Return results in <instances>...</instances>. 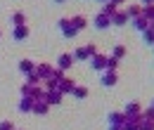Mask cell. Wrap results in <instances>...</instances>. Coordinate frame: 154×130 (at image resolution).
I'll return each mask as SVG.
<instances>
[{"mask_svg": "<svg viewBox=\"0 0 154 130\" xmlns=\"http://www.w3.org/2000/svg\"><path fill=\"white\" fill-rule=\"evenodd\" d=\"M137 125H140V130H154V104H149L147 109L140 111Z\"/></svg>", "mask_w": 154, "mask_h": 130, "instance_id": "6da1fadb", "label": "cell"}, {"mask_svg": "<svg viewBox=\"0 0 154 130\" xmlns=\"http://www.w3.org/2000/svg\"><path fill=\"white\" fill-rule=\"evenodd\" d=\"M140 111H142V104L140 102H128L126 104V109H123V118L126 121H133V123H137V116H140Z\"/></svg>", "mask_w": 154, "mask_h": 130, "instance_id": "7a4b0ae2", "label": "cell"}, {"mask_svg": "<svg viewBox=\"0 0 154 130\" xmlns=\"http://www.w3.org/2000/svg\"><path fill=\"white\" fill-rule=\"evenodd\" d=\"M62 99H64V95L59 92V90H48V92H45V104H48V107H59Z\"/></svg>", "mask_w": 154, "mask_h": 130, "instance_id": "3957f363", "label": "cell"}, {"mask_svg": "<svg viewBox=\"0 0 154 130\" xmlns=\"http://www.w3.org/2000/svg\"><path fill=\"white\" fill-rule=\"evenodd\" d=\"M74 88H76V80H74V78H69V76H64V78L57 83V90H59L62 95H71V90H74Z\"/></svg>", "mask_w": 154, "mask_h": 130, "instance_id": "277c9868", "label": "cell"}, {"mask_svg": "<svg viewBox=\"0 0 154 130\" xmlns=\"http://www.w3.org/2000/svg\"><path fill=\"white\" fill-rule=\"evenodd\" d=\"M52 69H55V66H52V64H48V62H40V64H36V69H33V71H36V74H38V78H40V83H43V80H45V78H50V74H52Z\"/></svg>", "mask_w": 154, "mask_h": 130, "instance_id": "5b68a950", "label": "cell"}, {"mask_svg": "<svg viewBox=\"0 0 154 130\" xmlns=\"http://www.w3.org/2000/svg\"><path fill=\"white\" fill-rule=\"evenodd\" d=\"M90 66H93V71H104L107 69V55H93L90 57Z\"/></svg>", "mask_w": 154, "mask_h": 130, "instance_id": "8992f818", "label": "cell"}, {"mask_svg": "<svg viewBox=\"0 0 154 130\" xmlns=\"http://www.w3.org/2000/svg\"><path fill=\"white\" fill-rule=\"evenodd\" d=\"M57 29L62 31V36H64V38H74V36H76V29L69 24V19H59V21H57Z\"/></svg>", "mask_w": 154, "mask_h": 130, "instance_id": "52a82bcc", "label": "cell"}, {"mask_svg": "<svg viewBox=\"0 0 154 130\" xmlns=\"http://www.w3.org/2000/svg\"><path fill=\"white\" fill-rule=\"evenodd\" d=\"M71 64H74V57H71V52H66V55H59V57H57V69H59V71H69V69H71Z\"/></svg>", "mask_w": 154, "mask_h": 130, "instance_id": "ba28073f", "label": "cell"}, {"mask_svg": "<svg viewBox=\"0 0 154 130\" xmlns=\"http://www.w3.org/2000/svg\"><path fill=\"white\" fill-rule=\"evenodd\" d=\"M93 26L100 29V31H104V29H109V26H112V19L107 17V14H102V12H100V14H95V19H93Z\"/></svg>", "mask_w": 154, "mask_h": 130, "instance_id": "9c48e42d", "label": "cell"}, {"mask_svg": "<svg viewBox=\"0 0 154 130\" xmlns=\"http://www.w3.org/2000/svg\"><path fill=\"white\" fill-rule=\"evenodd\" d=\"M116 83H119V74L116 71H104L102 74V85L104 88H114Z\"/></svg>", "mask_w": 154, "mask_h": 130, "instance_id": "30bf717a", "label": "cell"}, {"mask_svg": "<svg viewBox=\"0 0 154 130\" xmlns=\"http://www.w3.org/2000/svg\"><path fill=\"white\" fill-rule=\"evenodd\" d=\"M69 24H71V26L76 29V33H78V31H83V29L88 26V19L83 17V14H76V17H71V19H69Z\"/></svg>", "mask_w": 154, "mask_h": 130, "instance_id": "8fae6325", "label": "cell"}, {"mask_svg": "<svg viewBox=\"0 0 154 130\" xmlns=\"http://www.w3.org/2000/svg\"><path fill=\"white\" fill-rule=\"evenodd\" d=\"M112 24H114V26H126V24H128V17H126V12H121V10H116L114 14H112Z\"/></svg>", "mask_w": 154, "mask_h": 130, "instance_id": "7c38bea8", "label": "cell"}, {"mask_svg": "<svg viewBox=\"0 0 154 130\" xmlns=\"http://www.w3.org/2000/svg\"><path fill=\"white\" fill-rule=\"evenodd\" d=\"M133 21V29H137L140 33L145 31V29H149V26H154L152 21H147V19H142V17H135V19H131Z\"/></svg>", "mask_w": 154, "mask_h": 130, "instance_id": "4fadbf2b", "label": "cell"}, {"mask_svg": "<svg viewBox=\"0 0 154 130\" xmlns=\"http://www.w3.org/2000/svg\"><path fill=\"white\" fill-rule=\"evenodd\" d=\"M17 109H19L21 113H31V109H33V99H31V97H21Z\"/></svg>", "mask_w": 154, "mask_h": 130, "instance_id": "5bb4252c", "label": "cell"}, {"mask_svg": "<svg viewBox=\"0 0 154 130\" xmlns=\"http://www.w3.org/2000/svg\"><path fill=\"white\" fill-rule=\"evenodd\" d=\"M33 69H36V64H33L31 59H21V62H19V71H21L24 76H29Z\"/></svg>", "mask_w": 154, "mask_h": 130, "instance_id": "9a60e30c", "label": "cell"}, {"mask_svg": "<svg viewBox=\"0 0 154 130\" xmlns=\"http://www.w3.org/2000/svg\"><path fill=\"white\" fill-rule=\"evenodd\" d=\"M14 40H24V38H29V26L24 24V26H14Z\"/></svg>", "mask_w": 154, "mask_h": 130, "instance_id": "2e32d148", "label": "cell"}, {"mask_svg": "<svg viewBox=\"0 0 154 130\" xmlns=\"http://www.w3.org/2000/svg\"><path fill=\"white\" fill-rule=\"evenodd\" d=\"M140 12H142V5H128V10H126V17H128V21L135 17H140Z\"/></svg>", "mask_w": 154, "mask_h": 130, "instance_id": "e0dca14e", "label": "cell"}, {"mask_svg": "<svg viewBox=\"0 0 154 130\" xmlns=\"http://www.w3.org/2000/svg\"><path fill=\"white\" fill-rule=\"evenodd\" d=\"M123 121H126V118H123L121 111H112L109 113V125H123Z\"/></svg>", "mask_w": 154, "mask_h": 130, "instance_id": "ac0fdd59", "label": "cell"}, {"mask_svg": "<svg viewBox=\"0 0 154 130\" xmlns=\"http://www.w3.org/2000/svg\"><path fill=\"white\" fill-rule=\"evenodd\" d=\"M71 57H74V62H85V59H90L88 52H85V47H76V50L71 52Z\"/></svg>", "mask_w": 154, "mask_h": 130, "instance_id": "d6986e66", "label": "cell"}, {"mask_svg": "<svg viewBox=\"0 0 154 130\" xmlns=\"http://www.w3.org/2000/svg\"><path fill=\"white\" fill-rule=\"evenodd\" d=\"M48 109H50V107H48L45 102H33V109H31V113H38V116H45V113H48Z\"/></svg>", "mask_w": 154, "mask_h": 130, "instance_id": "ffe728a7", "label": "cell"}, {"mask_svg": "<svg viewBox=\"0 0 154 130\" xmlns=\"http://www.w3.org/2000/svg\"><path fill=\"white\" fill-rule=\"evenodd\" d=\"M140 17H142V19H147V21H152V24H154V5H147V7H142Z\"/></svg>", "mask_w": 154, "mask_h": 130, "instance_id": "44dd1931", "label": "cell"}, {"mask_svg": "<svg viewBox=\"0 0 154 130\" xmlns=\"http://www.w3.org/2000/svg\"><path fill=\"white\" fill-rule=\"evenodd\" d=\"M71 95H74L76 99H85V97H88V88H83V85H76V88L71 90Z\"/></svg>", "mask_w": 154, "mask_h": 130, "instance_id": "7402d4cb", "label": "cell"}, {"mask_svg": "<svg viewBox=\"0 0 154 130\" xmlns=\"http://www.w3.org/2000/svg\"><path fill=\"white\" fill-rule=\"evenodd\" d=\"M12 24H14V26H24V24H26L24 12H14V14H12Z\"/></svg>", "mask_w": 154, "mask_h": 130, "instance_id": "603a6c76", "label": "cell"}, {"mask_svg": "<svg viewBox=\"0 0 154 130\" xmlns=\"http://www.w3.org/2000/svg\"><path fill=\"white\" fill-rule=\"evenodd\" d=\"M142 38H145V43H147V45H152V43H154V26L145 29V31H142Z\"/></svg>", "mask_w": 154, "mask_h": 130, "instance_id": "cb8c5ba5", "label": "cell"}, {"mask_svg": "<svg viewBox=\"0 0 154 130\" xmlns=\"http://www.w3.org/2000/svg\"><path fill=\"white\" fill-rule=\"evenodd\" d=\"M116 10H119V7H116L114 2H104V7H102V14H107V17H112V14H114Z\"/></svg>", "mask_w": 154, "mask_h": 130, "instance_id": "d4e9b609", "label": "cell"}, {"mask_svg": "<svg viewBox=\"0 0 154 130\" xmlns=\"http://www.w3.org/2000/svg\"><path fill=\"white\" fill-rule=\"evenodd\" d=\"M116 69H119V59L107 57V69H104V71H116Z\"/></svg>", "mask_w": 154, "mask_h": 130, "instance_id": "484cf974", "label": "cell"}, {"mask_svg": "<svg viewBox=\"0 0 154 130\" xmlns=\"http://www.w3.org/2000/svg\"><path fill=\"white\" fill-rule=\"evenodd\" d=\"M26 83H29V85H40V78H38V74H36V71H31V74L26 76Z\"/></svg>", "mask_w": 154, "mask_h": 130, "instance_id": "4316f807", "label": "cell"}, {"mask_svg": "<svg viewBox=\"0 0 154 130\" xmlns=\"http://www.w3.org/2000/svg\"><path fill=\"white\" fill-rule=\"evenodd\" d=\"M123 55H126V45H116L114 52H112V57H114V59H121Z\"/></svg>", "mask_w": 154, "mask_h": 130, "instance_id": "83f0119b", "label": "cell"}, {"mask_svg": "<svg viewBox=\"0 0 154 130\" xmlns=\"http://www.w3.org/2000/svg\"><path fill=\"white\" fill-rule=\"evenodd\" d=\"M83 47H85V52H88V57H93V55H97V52H100L95 43H88V45H83Z\"/></svg>", "mask_w": 154, "mask_h": 130, "instance_id": "f1b7e54d", "label": "cell"}, {"mask_svg": "<svg viewBox=\"0 0 154 130\" xmlns=\"http://www.w3.org/2000/svg\"><path fill=\"white\" fill-rule=\"evenodd\" d=\"M31 90H33V85L24 83V85H21V90H19V95H21V97H31Z\"/></svg>", "mask_w": 154, "mask_h": 130, "instance_id": "f546056e", "label": "cell"}, {"mask_svg": "<svg viewBox=\"0 0 154 130\" xmlns=\"http://www.w3.org/2000/svg\"><path fill=\"white\" fill-rule=\"evenodd\" d=\"M121 130H140V125H137V123H133V121H123Z\"/></svg>", "mask_w": 154, "mask_h": 130, "instance_id": "4dcf8cb0", "label": "cell"}, {"mask_svg": "<svg viewBox=\"0 0 154 130\" xmlns=\"http://www.w3.org/2000/svg\"><path fill=\"white\" fill-rule=\"evenodd\" d=\"M0 130H14V123L12 121H0Z\"/></svg>", "mask_w": 154, "mask_h": 130, "instance_id": "1f68e13d", "label": "cell"}, {"mask_svg": "<svg viewBox=\"0 0 154 130\" xmlns=\"http://www.w3.org/2000/svg\"><path fill=\"white\" fill-rule=\"evenodd\" d=\"M147 5H154V0H142V7H147Z\"/></svg>", "mask_w": 154, "mask_h": 130, "instance_id": "d6a6232c", "label": "cell"}, {"mask_svg": "<svg viewBox=\"0 0 154 130\" xmlns=\"http://www.w3.org/2000/svg\"><path fill=\"white\" fill-rule=\"evenodd\" d=\"M109 2H114L116 7H119V5H123V2H126V0H109Z\"/></svg>", "mask_w": 154, "mask_h": 130, "instance_id": "836d02e7", "label": "cell"}, {"mask_svg": "<svg viewBox=\"0 0 154 130\" xmlns=\"http://www.w3.org/2000/svg\"><path fill=\"white\" fill-rule=\"evenodd\" d=\"M109 130H121V125H109Z\"/></svg>", "mask_w": 154, "mask_h": 130, "instance_id": "e575fe53", "label": "cell"}, {"mask_svg": "<svg viewBox=\"0 0 154 130\" xmlns=\"http://www.w3.org/2000/svg\"><path fill=\"white\" fill-rule=\"evenodd\" d=\"M100 2H109V0H100Z\"/></svg>", "mask_w": 154, "mask_h": 130, "instance_id": "d590c367", "label": "cell"}, {"mask_svg": "<svg viewBox=\"0 0 154 130\" xmlns=\"http://www.w3.org/2000/svg\"><path fill=\"white\" fill-rule=\"evenodd\" d=\"M55 2H64V0H55Z\"/></svg>", "mask_w": 154, "mask_h": 130, "instance_id": "8d00e7d4", "label": "cell"}, {"mask_svg": "<svg viewBox=\"0 0 154 130\" xmlns=\"http://www.w3.org/2000/svg\"><path fill=\"white\" fill-rule=\"evenodd\" d=\"M0 36H2V33H0Z\"/></svg>", "mask_w": 154, "mask_h": 130, "instance_id": "74e56055", "label": "cell"}, {"mask_svg": "<svg viewBox=\"0 0 154 130\" xmlns=\"http://www.w3.org/2000/svg\"><path fill=\"white\" fill-rule=\"evenodd\" d=\"M14 130H17V128H14Z\"/></svg>", "mask_w": 154, "mask_h": 130, "instance_id": "f35d334b", "label": "cell"}]
</instances>
